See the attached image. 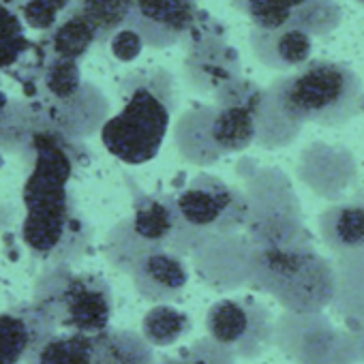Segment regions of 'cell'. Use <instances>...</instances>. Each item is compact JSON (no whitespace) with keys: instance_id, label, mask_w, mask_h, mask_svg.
<instances>
[{"instance_id":"cell-7","label":"cell","mask_w":364,"mask_h":364,"mask_svg":"<svg viewBox=\"0 0 364 364\" xmlns=\"http://www.w3.org/2000/svg\"><path fill=\"white\" fill-rule=\"evenodd\" d=\"M230 3L251 20L253 28L259 31L294 26L311 37H323L336 31L343 20L336 0H230Z\"/></svg>"},{"instance_id":"cell-11","label":"cell","mask_w":364,"mask_h":364,"mask_svg":"<svg viewBox=\"0 0 364 364\" xmlns=\"http://www.w3.org/2000/svg\"><path fill=\"white\" fill-rule=\"evenodd\" d=\"M274 343L298 364H321L341 349V336L323 313H283L277 319Z\"/></svg>"},{"instance_id":"cell-6","label":"cell","mask_w":364,"mask_h":364,"mask_svg":"<svg viewBox=\"0 0 364 364\" xmlns=\"http://www.w3.org/2000/svg\"><path fill=\"white\" fill-rule=\"evenodd\" d=\"M46 313L63 328L97 336L109 330L114 300L109 285L97 274H69L46 302Z\"/></svg>"},{"instance_id":"cell-27","label":"cell","mask_w":364,"mask_h":364,"mask_svg":"<svg viewBox=\"0 0 364 364\" xmlns=\"http://www.w3.org/2000/svg\"><path fill=\"white\" fill-rule=\"evenodd\" d=\"M191 317L171 304H154L141 319V336L152 347H169L191 330Z\"/></svg>"},{"instance_id":"cell-22","label":"cell","mask_w":364,"mask_h":364,"mask_svg":"<svg viewBox=\"0 0 364 364\" xmlns=\"http://www.w3.org/2000/svg\"><path fill=\"white\" fill-rule=\"evenodd\" d=\"M95 364H156L154 347L133 330H105L95 336Z\"/></svg>"},{"instance_id":"cell-15","label":"cell","mask_w":364,"mask_h":364,"mask_svg":"<svg viewBox=\"0 0 364 364\" xmlns=\"http://www.w3.org/2000/svg\"><path fill=\"white\" fill-rule=\"evenodd\" d=\"M139 298L154 304H169L182 298L189 285V268L169 249L148 253L131 274Z\"/></svg>"},{"instance_id":"cell-26","label":"cell","mask_w":364,"mask_h":364,"mask_svg":"<svg viewBox=\"0 0 364 364\" xmlns=\"http://www.w3.org/2000/svg\"><path fill=\"white\" fill-rule=\"evenodd\" d=\"M163 247H156L148 240H144L135 228H133V219L127 217L120 223H116L112 228V232L107 234V242H105V253L107 259L127 274H133L135 266L152 251H159Z\"/></svg>"},{"instance_id":"cell-13","label":"cell","mask_w":364,"mask_h":364,"mask_svg":"<svg viewBox=\"0 0 364 364\" xmlns=\"http://www.w3.org/2000/svg\"><path fill=\"white\" fill-rule=\"evenodd\" d=\"M236 173L242 178V189L251 206V219L291 215L302 217V204L294 189L291 178L272 165H257L255 159H240Z\"/></svg>"},{"instance_id":"cell-18","label":"cell","mask_w":364,"mask_h":364,"mask_svg":"<svg viewBox=\"0 0 364 364\" xmlns=\"http://www.w3.org/2000/svg\"><path fill=\"white\" fill-rule=\"evenodd\" d=\"M217 105H196L182 112L173 124V146L178 154L193 165H215L223 152L213 139V118Z\"/></svg>"},{"instance_id":"cell-17","label":"cell","mask_w":364,"mask_h":364,"mask_svg":"<svg viewBox=\"0 0 364 364\" xmlns=\"http://www.w3.org/2000/svg\"><path fill=\"white\" fill-rule=\"evenodd\" d=\"M319 236L334 253H349L364 249V193H353L321 210Z\"/></svg>"},{"instance_id":"cell-9","label":"cell","mask_w":364,"mask_h":364,"mask_svg":"<svg viewBox=\"0 0 364 364\" xmlns=\"http://www.w3.org/2000/svg\"><path fill=\"white\" fill-rule=\"evenodd\" d=\"M255 247L245 232L208 238L193 255L198 274L217 291L249 285L253 272Z\"/></svg>"},{"instance_id":"cell-24","label":"cell","mask_w":364,"mask_h":364,"mask_svg":"<svg viewBox=\"0 0 364 364\" xmlns=\"http://www.w3.org/2000/svg\"><path fill=\"white\" fill-rule=\"evenodd\" d=\"M255 114V127H257V139L255 144L266 150H277L294 144L302 131V124L289 118L281 105L274 101V97L264 88V95L253 109Z\"/></svg>"},{"instance_id":"cell-4","label":"cell","mask_w":364,"mask_h":364,"mask_svg":"<svg viewBox=\"0 0 364 364\" xmlns=\"http://www.w3.org/2000/svg\"><path fill=\"white\" fill-rule=\"evenodd\" d=\"M185 54V80L200 95H217L225 84L242 75L238 50L230 43L225 26L206 11H200L196 26L182 41Z\"/></svg>"},{"instance_id":"cell-5","label":"cell","mask_w":364,"mask_h":364,"mask_svg":"<svg viewBox=\"0 0 364 364\" xmlns=\"http://www.w3.org/2000/svg\"><path fill=\"white\" fill-rule=\"evenodd\" d=\"M204 326L208 336L232 349L236 358L255 360L274 343L277 321L266 304L245 296L215 302L206 313Z\"/></svg>"},{"instance_id":"cell-30","label":"cell","mask_w":364,"mask_h":364,"mask_svg":"<svg viewBox=\"0 0 364 364\" xmlns=\"http://www.w3.org/2000/svg\"><path fill=\"white\" fill-rule=\"evenodd\" d=\"M262 95H264V88L259 84H255L253 80L240 75L238 80L225 84L213 99H215V105H219V107L242 105V107L255 109L259 99H262Z\"/></svg>"},{"instance_id":"cell-19","label":"cell","mask_w":364,"mask_h":364,"mask_svg":"<svg viewBox=\"0 0 364 364\" xmlns=\"http://www.w3.org/2000/svg\"><path fill=\"white\" fill-rule=\"evenodd\" d=\"M334 311L351 323H364V249L334 255Z\"/></svg>"},{"instance_id":"cell-25","label":"cell","mask_w":364,"mask_h":364,"mask_svg":"<svg viewBox=\"0 0 364 364\" xmlns=\"http://www.w3.org/2000/svg\"><path fill=\"white\" fill-rule=\"evenodd\" d=\"M52 328H37L18 315H0V364H20L33 347L52 338Z\"/></svg>"},{"instance_id":"cell-14","label":"cell","mask_w":364,"mask_h":364,"mask_svg":"<svg viewBox=\"0 0 364 364\" xmlns=\"http://www.w3.org/2000/svg\"><path fill=\"white\" fill-rule=\"evenodd\" d=\"M127 185L133 196V228L135 232L163 249H173L182 236V217L178 213L176 193H146L131 178Z\"/></svg>"},{"instance_id":"cell-29","label":"cell","mask_w":364,"mask_h":364,"mask_svg":"<svg viewBox=\"0 0 364 364\" xmlns=\"http://www.w3.org/2000/svg\"><path fill=\"white\" fill-rule=\"evenodd\" d=\"M99 41V33L97 28L88 22V18L77 9L73 16H69L65 20V24L58 28L56 37H54V48L60 54V58L67 60H77L82 58L90 46Z\"/></svg>"},{"instance_id":"cell-1","label":"cell","mask_w":364,"mask_h":364,"mask_svg":"<svg viewBox=\"0 0 364 364\" xmlns=\"http://www.w3.org/2000/svg\"><path fill=\"white\" fill-rule=\"evenodd\" d=\"M120 99L122 109L103 124L101 141L122 163L144 165L159 154L178 109L176 80L161 67L131 71L120 82Z\"/></svg>"},{"instance_id":"cell-12","label":"cell","mask_w":364,"mask_h":364,"mask_svg":"<svg viewBox=\"0 0 364 364\" xmlns=\"http://www.w3.org/2000/svg\"><path fill=\"white\" fill-rule=\"evenodd\" d=\"M336 268L334 259L313 249L304 262L272 291V298L287 313H321L334 302Z\"/></svg>"},{"instance_id":"cell-3","label":"cell","mask_w":364,"mask_h":364,"mask_svg":"<svg viewBox=\"0 0 364 364\" xmlns=\"http://www.w3.org/2000/svg\"><path fill=\"white\" fill-rule=\"evenodd\" d=\"M182 217V238L173 253L193 255L208 238L245 232L251 219V206L245 189L230 185L215 173H198L176 193Z\"/></svg>"},{"instance_id":"cell-10","label":"cell","mask_w":364,"mask_h":364,"mask_svg":"<svg viewBox=\"0 0 364 364\" xmlns=\"http://www.w3.org/2000/svg\"><path fill=\"white\" fill-rule=\"evenodd\" d=\"M200 11L198 0H133L127 26L137 31L148 48L163 50L187 39Z\"/></svg>"},{"instance_id":"cell-16","label":"cell","mask_w":364,"mask_h":364,"mask_svg":"<svg viewBox=\"0 0 364 364\" xmlns=\"http://www.w3.org/2000/svg\"><path fill=\"white\" fill-rule=\"evenodd\" d=\"M249 41L255 58L274 71H296L311 63L313 56V37L294 26L279 31L251 28Z\"/></svg>"},{"instance_id":"cell-2","label":"cell","mask_w":364,"mask_h":364,"mask_svg":"<svg viewBox=\"0 0 364 364\" xmlns=\"http://www.w3.org/2000/svg\"><path fill=\"white\" fill-rule=\"evenodd\" d=\"M268 92L281 109L300 124L336 127L362 109V82L353 69L334 60H311L274 80Z\"/></svg>"},{"instance_id":"cell-28","label":"cell","mask_w":364,"mask_h":364,"mask_svg":"<svg viewBox=\"0 0 364 364\" xmlns=\"http://www.w3.org/2000/svg\"><path fill=\"white\" fill-rule=\"evenodd\" d=\"M80 11L97 28L99 41L112 39L120 28L127 26L133 0H77Z\"/></svg>"},{"instance_id":"cell-8","label":"cell","mask_w":364,"mask_h":364,"mask_svg":"<svg viewBox=\"0 0 364 364\" xmlns=\"http://www.w3.org/2000/svg\"><path fill=\"white\" fill-rule=\"evenodd\" d=\"M296 176L317 198L341 202L355 185L358 165L349 148L338 144L313 141L298 156Z\"/></svg>"},{"instance_id":"cell-23","label":"cell","mask_w":364,"mask_h":364,"mask_svg":"<svg viewBox=\"0 0 364 364\" xmlns=\"http://www.w3.org/2000/svg\"><path fill=\"white\" fill-rule=\"evenodd\" d=\"M213 139L217 148L225 154L242 152L257 139L255 114L242 105L219 107L213 118Z\"/></svg>"},{"instance_id":"cell-31","label":"cell","mask_w":364,"mask_h":364,"mask_svg":"<svg viewBox=\"0 0 364 364\" xmlns=\"http://www.w3.org/2000/svg\"><path fill=\"white\" fill-rule=\"evenodd\" d=\"M109 48H112V54H114L120 63H131V60H135V58L141 54V50L146 48V43H144V39L139 37L137 31L124 26V28H120V31L109 39Z\"/></svg>"},{"instance_id":"cell-21","label":"cell","mask_w":364,"mask_h":364,"mask_svg":"<svg viewBox=\"0 0 364 364\" xmlns=\"http://www.w3.org/2000/svg\"><path fill=\"white\" fill-rule=\"evenodd\" d=\"M313 249L315 245L296 249H255L249 287L272 296V291L304 262Z\"/></svg>"},{"instance_id":"cell-32","label":"cell","mask_w":364,"mask_h":364,"mask_svg":"<svg viewBox=\"0 0 364 364\" xmlns=\"http://www.w3.org/2000/svg\"><path fill=\"white\" fill-rule=\"evenodd\" d=\"M355 3H358V5H362V7H364V0H355Z\"/></svg>"},{"instance_id":"cell-20","label":"cell","mask_w":364,"mask_h":364,"mask_svg":"<svg viewBox=\"0 0 364 364\" xmlns=\"http://www.w3.org/2000/svg\"><path fill=\"white\" fill-rule=\"evenodd\" d=\"M245 234L255 249H296L313 245V236L302 217L274 215L249 221Z\"/></svg>"}]
</instances>
